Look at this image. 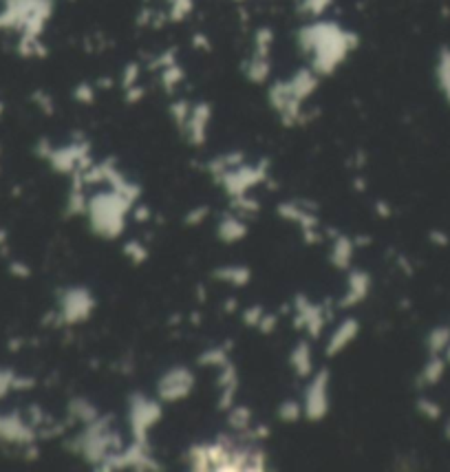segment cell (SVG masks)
Listing matches in <instances>:
<instances>
[{
  "mask_svg": "<svg viewBox=\"0 0 450 472\" xmlns=\"http://www.w3.org/2000/svg\"><path fill=\"white\" fill-rule=\"evenodd\" d=\"M131 208H133V201H128L120 193H115V190L111 195H99L91 199V203H86L91 227L99 236H106V238H115L122 232L126 214Z\"/></svg>",
  "mask_w": 450,
  "mask_h": 472,
  "instance_id": "obj_1",
  "label": "cell"
},
{
  "mask_svg": "<svg viewBox=\"0 0 450 472\" xmlns=\"http://www.w3.org/2000/svg\"><path fill=\"white\" fill-rule=\"evenodd\" d=\"M131 426L135 441L148 443V430L161 419V404L155 400H148L146 395L135 393L131 398Z\"/></svg>",
  "mask_w": 450,
  "mask_h": 472,
  "instance_id": "obj_2",
  "label": "cell"
},
{
  "mask_svg": "<svg viewBox=\"0 0 450 472\" xmlns=\"http://www.w3.org/2000/svg\"><path fill=\"white\" fill-rule=\"evenodd\" d=\"M95 309V298L86 287H71L62 293L60 300V323L64 325H78L86 320Z\"/></svg>",
  "mask_w": 450,
  "mask_h": 472,
  "instance_id": "obj_3",
  "label": "cell"
},
{
  "mask_svg": "<svg viewBox=\"0 0 450 472\" xmlns=\"http://www.w3.org/2000/svg\"><path fill=\"white\" fill-rule=\"evenodd\" d=\"M218 179L223 181V188L230 197H241L246 195L250 188H254L256 184H263L267 179V163L261 165H236V168L223 172Z\"/></svg>",
  "mask_w": 450,
  "mask_h": 472,
  "instance_id": "obj_4",
  "label": "cell"
},
{
  "mask_svg": "<svg viewBox=\"0 0 450 472\" xmlns=\"http://www.w3.org/2000/svg\"><path fill=\"white\" fill-rule=\"evenodd\" d=\"M303 413L310 422H320L329 413V373L320 371L307 386Z\"/></svg>",
  "mask_w": 450,
  "mask_h": 472,
  "instance_id": "obj_5",
  "label": "cell"
},
{
  "mask_svg": "<svg viewBox=\"0 0 450 472\" xmlns=\"http://www.w3.org/2000/svg\"><path fill=\"white\" fill-rule=\"evenodd\" d=\"M195 386V377L184 366H175L170 371H166L161 380L157 382V395L161 402H179L188 398Z\"/></svg>",
  "mask_w": 450,
  "mask_h": 472,
  "instance_id": "obj_6",
  "label": "cell"
},
{
  "mask_svg": "<svg viewBox=\"0 0 450 472\" xmlns=\"http://www.w3.org/2000/svg\"><path fill=\"white\" fill-rule=\"evenodd\" d=\"M86 152H88L86 144H73V146H67V148H51L49 155H47V161L51 163V168L54 170L71 174V172L78 170L80 161L86 159Z\"/></svg>",
  "mask_w": 450,
  "mask_h": 472,
  "instance_id": "obj_7",
  "label": "cell"
},
{
  "mask_svg": "<svg viewBox=\"0 0 450 472\" xmlns=\"http://www.w3.org/2000/svg\"><path fill=\"white\" fill-rule=\"evenodd\" d=\"M0 439L9 443H22L29 446L35 439V432L29 424L22 422L18 413L0 415Z\"/></svg>",
  "mask_w": 450,
  "mask_h": 472,
  "instance_id": "obj_8",
  "label": "cell"
},
{
  "mask_svg": "<svg viewBox=\"0 0 450 472\" xmlns=\"http://www.w3.org/2000/svg\"><path fill=\"white\" fill-rule=\"evenodd\" d=\"M369 287H371V278L362 270H351L349 280H346V293L340 300V307H355L357 302H362L369 296Z\"/></svg>",
  "mask_w": 450,
  "mask_h": 472,
  "instance_id": "obj_9",
  "label": "cell"
},
{
  "mask_svg": "<svg viewBox=\"0 0 450 472\" xmlns=\"http://www.w3.org/2000/svg\"><path fill=\"white\" fill-rule=\"evenodd\" d=\"M357 334H360V325H357V320H342L336 329H333V334H331V338H329V342H327V349H325V353L329 355V358H333V355H338V353H342L346 347H349V344L357 338Z\"/></svg>",
  "mask_w": 450,
  "mask_h": 472,
  "instance_id": "obj_10",
  "label": "cell"
},
{
  "mask_svg": "<svg viewBox=\"0 0 450 472\" xmlns=\"http://www.w3.org/2000/svg\"><path fill=\"white\" fill-rule=\"evenodd\" d=\"M208 122H210V108L201 104L195 111H190V117L186 122L184 129L188 131V142L201 146L205 142V137H208Z\"/></svg>",
  "mask_w": 450,
  "mask_h": 472,
  "instance_id": "obj_11",
  "label": "cell"
},
{
  "mask_svg": "<svg viewBox=\"0 0 450 472\" xmlns=\"http://www.w3.org/2000/svg\"><path fill=\"white\" fill-rule=\"evenodd\" d=\"M446 358L444 355H431V358L426 360V364H424V368L419 371V377H417V384L421 389H426V386H435V384H440L444 373H446Z\"/></svg>",
  "mask_w": 450,
  "mask_h": 472,
  "instance_id": "obj_12",
  "label": "cell"
},
{
  "mask_svg": "<svg viewBox=\"0 0 450 472\" xmlns=\"http://www.w3.org/2000/svg\"><path fill=\"white\" fill-rule=\"evenodd\" d=\"M353 252H355V243L344 234H338L333 238V245H331V257L329 261L338 267V270H346L353 259Z\"/></svg>",
  "mask_w": 450,
  "mask_h": 472,
  "instance_id": "obj_13",
  "label": "cell"
},
{
  "mask_svg": "<svg viewBox=\"0 0 450 472\" xmlns=\"http://www.w3.org/2000/svg\"><path fill=\"white\" fill-rule=\"evenodd\" d=\"M248 234V225L243 223L239 214H227L225 219L218 223V238L225 241V243H236V241L246 238Z\"/></svg>",
  "mask_w": 450,
  "mask_h": 472,
  "instance_id": "obj_14",
  "label": "cell"
},
{
  "mask_svg": "<svg viewBox=\"0 0 450 472\" xmlns=\"http://www.w3.org/2000/svg\"><path fill=\"white\" fill-rule=\"evenodd\" d=\"M291 368L298 377H310L314 373V360H312V347L310 342H298L291 351Z\"/></svg>",
  "mask_w": 450,
  "mask_h": 472,
  "instance_id": "obj_15",
  "label": "cell"
},
{
  "mask_svg": "<svg viewBox=\"0 0 450 472\" xmlns=\"http://www.w3.org/2000/svg\"><path fill=\"white\" fill-rule=\"evenodd\" d=\"M448 344H450V327L440 325V327H435V329L428 331V336H426L428 355H444Z\"/></svg>",
  "mask_w": 450,
  "mask_h": 472,
  "instance_id": "obj_16",
  "label": "cell"
},
{
  "mask_svg": "<svg viewBox=\"0 0 450 472\" xmlns=\"http://www.w3.org/2000/svg\"><path fill=\"white\" fill-rule=\"evenodd\" d=\"M437 84H440L442 93L446 97V101L450 104V49L444 47L440 51V58H437Z\"/></svg>",
  "mask_w": 450,
  "mask_h": 472,
  "instance_id": "obj_17",
  "label": "cell"
},
{
  "mask_svg": "<svg viewBox=\"0 0 450 472\" xmlns=\"http://www.w3.org/2000/svg\"><path fill=\"white\" fill-rule=\"evenodd\" d=\"M250 270L248 267H218L214 272L216 280H223V283H230L234 287H243L250 283Z\"/></svg>",
  "mask_w": 450,
  "mask_h": 472,
  "instance_id": "obj_18",
  "label": "cell"
},
{
  "mask_svg": "<svg viewBox=\"0 0 450 472\" xmlns=\"http://www.w3.org/2000/svg\"><path fill=\"white\" fill-rule=\"evenodd\" d=\"M227 424H230V428H234L239 432H248L252 426V411L246 406L227 408Z\"/></svg>",
  "mask_w": 450,
  "mask_h": 472,
  "instance_id": "obj_19",
  "label": "cell"
},
{
  "mask_svg": "<svg viewBox=\"0 0 450 472\" xmlns=\"http://www.w3.org/2000/svg\"><path fill=\"white\" fill-rule=\"evenodd\" d=\"M69 413L78 419V422H84L86 426L88 424H93L95 419L99 417V413H97V408L95 406H91L88 404L86 400H82V398H78V400H73L71 402V406H69Z\"/></svg>",
  "mask_w": 450,
  "mask_h": 472,
  "instance_id": "obj_20",
  "label": "cell"
},
{
  "mask_svg": "<svg viewBox=\"0 0 450 472\" xmlns=\"http://www.w3.org/2000/svg\"><path fill=\"white\" fill-rule=\"evenodd\" d=\"M278 419L280 422H285V424H294V422H298V419L305 415L303 413V404H298L296 400H285L280 406H278Z\"/></svg>",
  "mask_w": 450,
  "mask_h": 472,
  "instance_id": "obj_21",
  "label": "cell"
},
{
  "mask_svg": "<svg viewBox=\"0 0 450 472\" xmlns=\"http://www.w3.org/2000/svg\"><path fill=\"white\" fill-rule=\"evenodd\" d=\"M415 406H417V413L421 417L431 419V422H437V419L442 417V406L437 404L435 400H431V398H419Z\"/></svg>",
  "mask_w": 450,
  "mask_h": 472,
  "instance_id": "obj_22",
  "label": "cell"
},
{
  "mask_svg": "<svg viewBox=\"0 0 450 472\" xmlns=\"http://www.w3.org/2000/svg\"><path fill=\"white\" fill-rule=\"evenodd\" d=\"M225 362H230V360H227V353H225L223 347H214L210 351L201 353V358H199V364H203V366L208 364V366H218V368H221Z\"/></svg>",
  "mask_w": 450,
  "mask_h": 472,
  "instance_id": "obj_23",
  "label": "cell"
},
{
  "mask_svg": "<svg viewBox=\"0 0 450 472\" xmlns=\"http://www.w3.org/2000/svg\"><path fill=\"white\" fill-rule=\"evenodd\" d=\"M232 206H234V210L239 212V216H252V214H256V212L261 210L259 203H256L254 199H248L246 195L234 197V199H232Z\"/></svg>",
  "mask_w": 450,
  "mask_h": 472,
  "instance_id": "obj_24",
  "label": "cell"
},
{
  "mask_svg": "<svg viewBox=\"0 0 450 472\" xmlns=\"http://www.w3.org/2000/svg\"><path fill=\"white\" fill-rule=\"evenodd\" d=\"M124 254H126L128 259H131L133 265H141V263L148 259L146 247L141 245V243H137V241H128V243L124 245Z\"/></svg>",
  "mask_w": 450,
  "mask_h": 472,
  "instance_id": "obj_25",
  "label": "cell"
},
{
  "mask_svg": "<svg viewBox=\"0 0 450 472\" xmlns=\"http://www.w3.org/2000/svg\"><path fill=\"white\" fill-rule=\"evenodd\" d=\"M263 314H265V311H263L261 304H252V307L243 309V323H246L248 327H259Z\"/></svg>",
  "mask_w": 450,
  "mask_h": 472,
  "instance_id": "obj_26",
  "label": "cell"
},
{
  "mask_svg": "<svg viewBox=\"0 0 450 472\" xmlns=\"http://www.w3.org/2000/svg\"><path fill=\"white\" fill-rule=\"evenodd\" d=\"M14 377H16L14 371H9V368H0V400H3L11 389H14Z\"/></svg>",
  "mask_w": 450,
  "mask_h": 472,
  "instance_id": "obj_27",
  "label": "cell"
},
{
  "mask_svg": "<svg viewBox=\"0 0 450 472\" xmlns=\"http://www.w3.org/2000/svg\"><path fill=\"white\" fill-rule=\"evenodd\" d=\"M276 327H278V318L274 314H263L261 323H259V331H261V334L269 336Z\"/></svg>",
  "mask_w": 450,
  "mask_h": 472,
  "instance_id": "obj_28",
  "label": "cell"
},
{
  "mask_svg": "<svg viewBox=\"0 0 450 472\" xmlns=\"http://www.w3.org/2000/svg\"><path fill=\"white\" fill-rule=\"evenodd\" d=\"M210 214V210L205 208V206H201V208H197V210H192V212H188V216H186V223H190V225H199L205 216Z\"/></svg>",
  "mask_w": 450,
  "mask_h": 472,
  "instance_id": "obj_29",
  "label": "cell"
},
{
  "mask_svg": "<svg viewBox=\"0 0 450 472\" xmlns=\"http://www.w3.org/2000/svg\"><path fill=\"white\" fill-rule=\"evenodd\" d=\"M428 238H431V243H435V245H440V247H446L450 241H448V236L444 234V232H437V229H433V232L428 234Z\"/></svg>",
  "mask_w": 450,
  "mask_h": 472,
  "instance_id": "obj_30",
  "label": "cell"
},
{
  "mask_svg": "<svg viewBox=\"0 0 450 472\" xmlns=\"http://www.w3.org/2000/svg\"><path fill=\"white\" fill-rule=\"evenodd\" d=\"M150 219V208L148 206H137L135 208V221L137 223H146Z\"/></svg>",
  "mask_w": 450,
  "mask_h": 472,
  "instance_id": "obj_31",
  "label": "cell"
},
{
  "mask_svg": "<svg viewBox=\"0 0 450 472\" xmlns=\"http://www.w3.org/2000/svg\"><path fill=\"white\" fill-rule=\"evenodd\" d=\"M11 272H14V274H18V276H24V278H27L31 272H29V267L27 265H22V263H11Z\"/></svg>",
  "mask_w": 450,
  "mask_h": 472,
  "instance_id": "obj_32",
  "label": "cell"
},
{
  "mask_svg": "<svg viewBox=\"0 0 450 472\" xmlns=\"http://www.w3.org/2000/svg\"><path fill=\"white\" fill-rule=\"evenodd\" d=\"M376 208H378L380 216H384V219H389V216H391V208H389V203H387V201H378V203H376Z\"/></svg>",
  "mask_w": 450,
  "mask_h": 472,
  "instance_id": "obj_33",
  "label": "cell"
},
{
  "mask_svg": "<svg viewBox=\"0 0 450 472\" xmlns=\"http://www.w3.org/2000/svg\"><path fill=\"white\" fill-rule=\"evenodd\" d=\"M225 304H227V307H225L227 311H234V309H236V300H234V298H230Z\"/></svg>",
  "mask_w": 450,
  "mask_h": 472,
  "instance_id": "obj_34",
  "label": "cell"
},
{
  "mask_svg": "<svg viewBox=\"0 0 450 472\" xmlns=\"http://www.w3.org/2000/svg\"><path fill=\"white\" fill-rule=\"evenodd\" d=\"M444 437L450 441V419H446V426H444Z\"/></svg>",
  "mask_w": 450,
  "mask_h": 472,
  "instance_id": "obj_35",
  "label": "cell"
},
{
  "mask_svg": "<svg viewBox=\"0 0 450 472\" xmlns=\"http://www.w3.org/2000/svg\"><path fill=\"white\" fill-rule=\"evenodd\" d=\"M444 358H446V362L450 364V344H448V347H446V351H444Z\"/></svg>",
  "mask_w": 450,
  "mask_h": 472,
  "instance_id": "obj_36",
  "label": "cell"
},
{
  "mask_svg": "<svg viewBox=\"0 0 450 472\" xmlns=\"http://www.w3.org/2000/svg\"><path fill=\"white\" fill-rule=\"evenodd\" d=\"M5 238H7V232H3V229H0V243H5Z\"/></svg>",
  "mask_w": 450,
  "mask_h": 472,
  "instance_id": "obj_37",
  "label": "cell"
},
{
  "mask_svg": "<svg viewBox=\"0 0 450 472\" xmlns=\"http://www.w3.org/2000/svg\"><path fill=\"white\" fill-rule=\"evenodd\" d=\"M0 113H3V104H0Z\"/></svg>",
  "mask_w": 450,
  "mask_h": 472,
  "instance_id": "obj_38",
  "label": "cell"
}]
</instances>
